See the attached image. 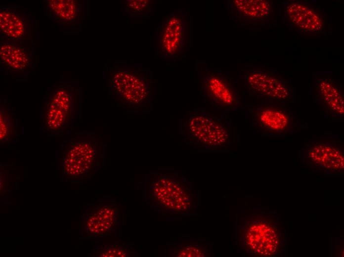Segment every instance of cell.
<instances>
[{"label":"cell","mask_w":344,"mask_h":257,"mask_svg":"<svg viewBox=\"0 0 344 257\" xmlns=\"http://www.w3.org/2000/svg\"><path fill=\"white\" fill-rule=\"evenodd\" d=\"M287 235L274 212L255 210L237 219V247L251 257H276L286 250Z\"/></svg>","instance_id":"6da1fadb"},{"label":"cell","mask_w":344,"mask_h":257,"mask_svg":"<svg viewBox=\"0 0 344 257\" xmlns=\"http://www.w3.org/2000/svg\"><path fill=\"white\" fill-rule=\"evenodd\" d=\"M96 135L74 134L61 145L62 178L72 183L86 181L96 173L103 160V142Z\"/></svg>","instance_id":"7a4b0ae2"},{"label":"cell","mask_w":344,"mask_h":257,"mask_svg":"<svg viewBox=\"0 0 344 257\" xmlns=\"http://www.w3.org/2000/svg\"><path fill=\"white\" fill-rule=\"evenodd\" d=\"M147 199L159 211L171 215L193 214L195 192L183 176L173 172L151 173L147 184Z\"/></svg>","instance_id":"3957f363"},{"label":"cell","mask_w":344,"mask_h":257,"mask_svg":"<svg viewBox=\"0 0 344 257\" xmlns=\"http://www.w3.org/2000/svg\"><path fill=\"white\" fill-rule=\"evenodd\" d=\"M80 93L73 82H59L48 89L41 111L44 132L51 135L70 133L77 116Z\"/></svg>","instance_id":"277c9868"},{"label":"cell","mask_w":344,"mask_h":257,"mask_svg":"<svg viewBox=\"0 0 344 257\" xmlns=\"http://www.w3.org/2000/svg\"><path fill=\"white\" fill-rule=\"evenodd\" d=\"M110 93L118 106L127 109L145 108L154 95L153 82L140 68L115 66L108 74Z\"/></svg>","instance_id":"5b68a950"},{"label":"cell","mask_w":344,"mask_h":257,"mask_svg":"<svg viewBox=\"0 0 344 257\" xmlns=\"http://www.w3.org/2000/svg\"><path fill=\"white\" fill-rule=\"evenodd\" d=\"M184 141L187 144L218 149L229 146L232 138L231 127L212 113L194 111L182 126Z\"/></svg>","instance_id":"8992f818"},{"label":"cell","mask_w":344,"mask_h":257,"mask_svg":"<svg viewBox=\"0 0 344 257\" xmlns=\"http://www.w3.org/2000/svg\"><path fill=\"white\" fill-rule=\"evenodd\" d=\"M192 39V26L185 12L175 10L158 25L155 35L156 51L168 61L181 60L188 51Z\"/></svg>","instance_id":"52a82bcc"},{"label":"cell","mask_w":344,"mask_h":257,"mask_svg":"<svg viewBox=\"0 0 344 257\" xmlns=\"http://www.w3.org/2000/svg\"><path fill=\"white\" fill-rule=\"evenodd\" d=\"M247 107L253 127L266 136H285L301 129L286 102L263 100Z\"/></svg>","instance_id":"ba28073f"},{"label":"cell","mask_w":344,"mask_h":257,"mask_svg":"<svg viewBox=\"0 0 344 257\" xmlns=\"http://www.w3.org/2000/svg\"><path fill=\"white\" fill-rule=\"evenodd\" d=\"M200 94L217 110H230L241 104L237 81L225 71L206 66L199 73Z\"/></svg>","instance_id":"9c48e42d"},{"label":"cell","mask_w":344,"mask_h":257,"mask_svg":"<svg viewBox=\"0 0 344 257\" xmlns=\"http://www.w3.org/2000/svg\"><path fill=\"white\" fill-rule=\"evenodd\" d=\"M242 90L250 97L281 102L292 101L291 85L279 74L270 69L249 68L241 71Z\"/></svg>","instance_id":"30bf717a"},{"label":"cell","mask_w":344,"mask_h":257,"mask_svg":"<svg viewBox=\"0 0 344 257\" xmlns=\"http://www.w3.org/2000/svg\"><path fill=\"white\" fill-rule=\"evenodd\" d=\"M121 216L122 207L116 202L103 201L92 204L81 215V235L86 239H114Z\"/></svg>","instance_id":"8fae6325"},{"label":"cell","mask_w":344,"mask_h":257,"mask_svg":"<svg viewBox=\"0 0 344 257\" xmlns=\"http://www.w3.org/2000/svg\"><path fill=\"white\" fill-rule=\"evenodd\" d=\"M344 151L342 141L333 138H320L307 141L302 152V161L317 173L342 175L344 170Z\"/></svg>","instance_id":"7c38bea8"},{"label":"cell","mask_w":344,"mask_h":257,"mask_svg":"<svg viewBox=\"0 0 344 257\" xmlns=\"http://www.w3.org/2000/svg\"><path fill=\"white\" fill-rule=\"evenodd\" d=\"M282 19L290 29L301 35H325L327 20L321 7L309 0L284 2Z\"/></svg>","instance_id":"4fadbf2b"},{"label":"cell","mask_w":344,"mask_h":257,"mask_svg":"<svg viewBox=\"0 0 344 257\" xmlns=\"http://www.w3.org/2000/svg\"><path fill=\"white\" fill-rule=\"evenodd\" d=\"M225 6L233 19L243 25L266 28L276 22V8L272 0H228Z\"/></svg>","instance_id":"5bb4252c"},{"label":"cell","mask_w":344,"mask_h":257,"mask_svg":"<svg viewBox=\"0 0 344 257\" xmlns=\"http://www.w3.org/2000/svg\"><path fill=\"white\" fill-rule=\"evenodd\" d=\"M314 95L316 102L323 111L333 117H344V88L339 82L329 75L316 77Z\"/></svg>","instance_id":"9a60e30c"},{"label":"cell","mask_w":344,"mask_h":257,"mask_svg":"<svg viewBox=\"0 0 344 257\" xmlns=\"http://www.w3.org/2000/svg\"><path fill=\"white\" fill-rule=\"evenodd\" d=\"M30 50L20 42L5 40L0 45V64L7 72L23 73L31 68L32 57Z\"/></svg>","instance_id":"2e32d148"},{"label":"cell","mask_w":344,"mask_h":257,"mask_svg":"<svg viewBox=\"0 0 344 257\" xmlns=\"http://www.w3.org/2000/svg\"><path fill=\"white\" fill-rule=\"evenodd\" d=\"M45 1L46 11L54 20L70 25L81 21L84 11L81 0H48Z\"/></svg>","instance_id":"e0dca14e"},{"label":"cell","mask_w":344,"mask_h":257,"mask_svg":"<svg viewBox=\"0 0 344 257\" xmlns=\"http://www.w3.org/2000/svg\"><path fill=\"white\" fill-rule=\"evenodd\" d=\"M25 18L15 10L2 7L0 11V30L5 40L20 42L28 30Z\"/></svg>","instance_id":"ac0fdd59"},{"label":"cell","mask_w":344,"mask_h":257,"mask_svg":"<svg viewBox=\"0 0 344 257\" xmlns=\"http://www.w3.org/2000/svg\"><path fill=\"white\" fill-rule=\"evenodd\" d=\"M18 135L17 120L15 114L5 104L0 106V144H7Z\"/></svg>","instance_id":"d6986e66"},{"label":"cell","mask_w":344,"mask_h":257,"mask_svg":"<svg viewBox=\"0 0 344 257\" xmlns=\"http://www.w3.org/2000/svg\"><path fill=\"white\" fill-rule=\"evenodd\" d=\"M211 254V247L206 243H180L169 250V255L175 257H206Z\"/></svg>","instance_id":"ffe728a7"},{"label":"cell","mask_w":344,"mask_h":257,"mask_svg":"<svg viewBox=\"0 0 344 257\" xmlns=\"http://www.w3.org/2000/svg\"><path fill=\"white\" fill-rule=\"evenodd\" d=\"M135 253L129 244L122 243H103L93 250V257H130Z\"/></svg>","instance_id":"44dd1931"},{"label":"cell","mask_w":344,"mask_h":257,"mask_svg":"<svg viewBox=\"0 0 344 257\" xmlns=\"http://www.w3.org/2000/svg\"><path fill=\"white\" fill-rule=\"evenodd\" d=\"M124 9L130 17L145 18L152 11L151 2L149 0H127L125 2Z\"/></svg>","instance_id":"7402d4cb"}]
</instances>
